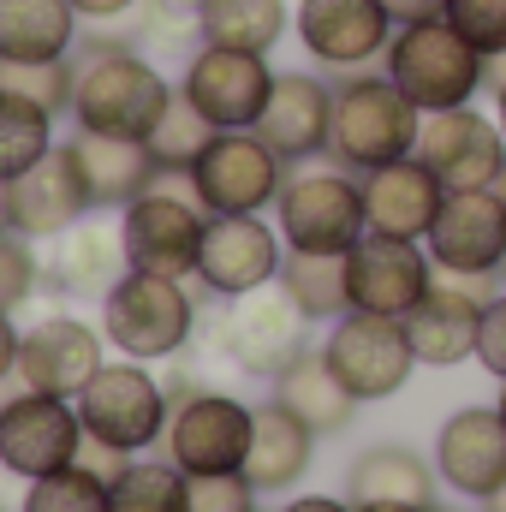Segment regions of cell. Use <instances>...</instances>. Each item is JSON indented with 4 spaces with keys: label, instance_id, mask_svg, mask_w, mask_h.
Returning <instances> with one entry per match:
<instances>
[{
    "label": "cell",
    "instance_id": "32",
    "mask_svg": "<svg viewBox=\"0 0 506 512\" xmlns=\"http://www.w3.org/2000/svg\"><path fill=\"white\" fill-rule=\"evenodd\" d=\"M304 322H340L352 310V280H346V256H316V251H286L280 280H274Z\"/></svg>",
    "mask_w": 506,
    "mask_h": 512
},
{
    "label": "cell",
    "instance_id": "34",
    "mask_svg": "<svg viewBox=\"0 0 506 512\" xmlns=\"http://www.w3.org/2000/svg\"><path fill=\"white\" fill-rule=\"evenodd\" d=\"M108 495L114 512H191V477L173 459H126Z\"/></svg>",
    "mask_w": 506,
    "mask_h": 512
},
{
    "label": "cell",
    "instance_id": "24",
    "mask_svg": "<svg viewBox=\"0 0 506 512\" xmlns=\"http://www.w3.org/2000/svg\"><path fill=\"white\" fill-rule=\"evenodd\" d=\"M447 203V185L417 161H387L376 173H364V209H370V233H393V239H429L435 215Z\"/></svg>",
    "mask_w": 506,
    "mask_h": 512
},
{
    "label": "cell",
    "instance_id": "10",
    "mask_svg": "<svg viewBox=\"0 0 506 512\" xmlns=\"http://www.w3.org/2000/svg\"><path fill=\"white\" fill-rule=\"evenodd\" d=\"M274 78L280 72L268 66V54L197 42L191 60H185V72H179V96L215 131H256L268 96H274Z\"/></svg>",
    "mask_w": 506,
    "mask_h": 512
},
{
    "label": "cell",
    "instance_id": "14",
    "mask_svg": "<svg viewBox=\"0 0 506 512\" xmlns=\"http://www.w3.org/2000/svg\"><path fill=\"white\" fill-rule=\"evenodd\" d=\"M393 18L381 0H298L292 6V36L322 72H370L387 60Z\"/></svg>",
    "mask_w": 506,
    "mask_h": 512
},
{
    "label": "cell",
    "instance_id": "33",
    "mask_svg": "<svg viewBox=\"0 0 506 512\" xmlns=\"http://www.w3.org/2000/svg\"><path fill=\"white\" fill-rule=\"evenodd\" d=\"M54 126H60V114H48L42 102H30V96H18V90L0 84V179L30 173L60 143Z\"/></svg>",
    "mask_w": 506,
    "mask_h": 512
},
{
    "label": "cell",
    "instance_id": "21",
    "mask_svg": "<svg viewBox=\"0 0 506 512\" xmlns=\"http://www.w3.org/2000/svg\"><path fill=\"white\" fill-rule=\"evenodd\" d=\"M435 477L465 495L483 501L506 483V417L501 405H459L441 429H435Z\"/></svg>",
    "mask_w": 506,
    "mask_h": 512
},
{
    "label": "cell",
    "instance_id": "54",
    "mask_svg": "<svg viewBox=\"0 0 506 512\" xmlns=\"http://www.w3.org/2000/svg\"><path fill=\"white\" fill-rule=\"evenodd\" d=\"M501 280H506V262H501Z\"/></svg>",
    "mask_w": 506,
    "mask_h": 512
},
{
    "label": "cell",
    "instance_id": "13",
    "mask_svg": "<svg viewBox=\"0 0 506 512\" xmlns=\"http://www.w3.org/2000/svg\"><path fill=\"white\" fill-rule=\"evenodd\" d=\"M304 328H310V322L298 316V304H292L280 286H262L251 298H227V310H221V322H215V352H221L233 370L274 382V376L310 346Z\"/></svg>",
    "mask_w": 506,
    "mask_h": 512
},
{
    "label": "cell",
    "instance_id": "49",
    "mask_svg": "<svg viewBox=\"0 0 506 512\" xmlns=\"http://www.w3.org/2000/svg\"><path fill=\"white\" fill-rule=\"evenodd\" d=\"M0 227H12V209H6V179H0Z\"/></svg>",
    "mask_w": 506,
    "mask_h": 512
},
{
    "label": "cell",
    "instance_id": "52",
    "mask_svg": "<svg viewBox=\"0 0 506 512\" xmlns=\"http://www.w3.org/2000/svg\"><path fill=\"white\" fill-rule=\"evenodd\" d=\"M495 405H501V417H506V382H501V399H495Z\"/></svg>",
    "mask_w": 506,
    "mask_h": 512
},
{
    "label": "cell",
    "instance_id": "45",
    "mask_svg": "<svg viewBox=\"0 0 506 512\" xmlns=\"http://www.w3.org/2000/svg\"><path fill=\"white\" fill-rule=\"evenodd\" d=\"M280 512H358L352 501H334V495H298V501H286Z\"/></svg>",
    "mask_w": 506,
    "mask_h": 512
},
{
    "label": "cell",
    "instance_id": "23",
    "mask_svg": "<svg viewBox=\"0 0 506 512\" xmlns=\"http://www.w3.org/2000/svg\"><path fill=\"white\" fill-rule=\"evenodd\" d=\"M328 131H334V84L316 78V72H280L274 78V96L256 120V137L286 161H316L328 155Z\"/></svg>",
    "mask_w": 506,
    "mask_h": 512
},
{
    "label": "cell",
    "instance_id": "44",
    "mask_svg": "<svg viewBox=\"0 0 506 512\" xmlns=\"http://www.w3.org/2000/svg\"><path fill=\"white\" fill-rule=\"evenodd\" d=\"M18 328H12V310H0V382H12L18 376Z\"/></svg>",
    "mask_w": 506,
    "mask_h": 512
},
{
    "label": "cell",
    "instance_id": "22",
    "mask_svg": "<svg viewBox=\"0 0 506 512\" xmlns=\"http://www.w3.org/2000/svg\"><path fill=\"white\" fill-rule=\"evenodd\" d=\"M6 209H12V233H24V239H60V233H72L96 203H90V185H84L72 149L54 143L30 173L6 179Z\"/></svg>",
    "mask_w": 506,
    "mask_h": 512
},
{
    "label": "cell",
    "instance_id": "35",
    "mask_svg": "<svg viewBox=\"0 0 506 512\" xmlns=\"http://www.w3.org/2000/svg\"><path fill=\"white\" fill-rule=\"evenodd\" d=\"M24 512H114V495H108L102 471L66 465V471H54V477L24 489Z\"/></svg>",
    "mask_w": 506,
    "mask_h": 512
},
{
    "label": "cell",
    "instance_id": "50",
    "mask_svg": "<svg viewBox=\"0 0 506 512\" xmlns=\"http://www.w3.org/2000/svg\"><path fill=\"white\" fill-rule=\"evenodd\" d=\"M167 6H173L179 18H191V12H197V0H167Z\"/></svg>",
    "mask_w": 506,
    "mask_h": 512
},
{
    "label": "cell",
    "instance_id": "25",
    "mask_svg": "<svg viewBox=\"0 0 506 512\" xmlns=\"http://www.w3.org/2000/svg\"><path fill=\"white\" fill-rule=\"evenodd\" d=\"M66 149H72V161H78V173H84L96 209H126L131 197H143V191L161 179L149 143H137V137H102V131L72 126Z\"/></svg>",
    "mask_w": 506,
    "mask_h": 512
},
{
    "label": "cell",
    "instance_id": "27",
    "mask_svg": "<svg viewBox=\"0 0 506 512\" xmlns=\"http://www.w3.org/2000/svg\"><path fill=\"white\" fill-rule=\"evenodd\" d=\"M126 239H120V221H78L72 233H60V251H54V286L66 298H90L102 304L120 280H126Z\"/></svg>",
    "mask_w": 506,
    "mask_h": 512
},
{
    "label": "cell",
    "instance_id": "46",
    "mask_svg": "<svg viewBox=\"0 0 506 512\" xmlns=\"http://www.w3.org/2000/svg\"><path fill=\"white\" fill-rule=\"evenodd\" d=\"M358 512H429V507H411V501H364Z\"/></svg>",
    "mask_w": 506,
    "mask_h": 512
},
{
    "label": "cell",
    "instance_id": "11",
    "mask_svg": "<svg viewBox=\"0 0 506 512\" xmlns=\"http://www.w3.org/2000/svg\"><path fill=\"white\" fill-rule=\"evenodd\" d=\"M185 179L209 215H262L286 185V161L256 131H215Z\"/></svg>",
    "mask_w": 506,
    "mask_h": 512
},
{
    "label": "cell",
    "instance_id": "53",
    "mask_svg": "<svg viewBox=\"0 0 506 512\" xmlns=\"http://www.w3.org/2000/svg\"><path fill=\"white\" fill-rule=\"evenodd\" d=\"M429 512H459V507H429Z\"/></svg>",
    "mask_w": 506,
    "mask_h": 512
},
{
    "label": "cell",
    "instance_id": "5",
    "mask_svg": "<svg viewBox=\"0 0 506 512\" xmlns=\"http://www.w3.org/2000/svg\"><path fill=\"white\" fill-rule=\"evenodd\" d=\"M274 227H280L286 251L346 256L370 233L364 179H352L346 167H298V173H286V185L274 197Z\"/></svg>",
    "mask_w": 506,
    "mask_h": 512
},
{
    "label": "cell",
    "instance_id": "41",
    "mask_svg": "<svg viewBox=\"0 0 506 512\" xmlns=\"http://www.w3.org/2000/svg\"><path fill=\"white\" fill-rule=\"evenodd\" d=\"M477 364L506 382V292H495L489 304H483V328H477Z\"/></svg>",
    "mask_w": 506,
    "mask_h": 512
},
{
    "label": "cell",
    "instance_id": "28",
    "mask_svg": "<svg viewBox=\"0 0 506 512\" xmlns=\"http://www.w3.org/2000/svg\"><path fill=\"white\" fill-rule=\"evenodd\" d=\"M316 441H322V435H316L304 417H292L280 399L256 405V435H251V459H245L251 489L256 495H286V489L310 471Z\"/></svg>",
    "mask_w": 506,
    "mask_h": 512
},
{
    "label": "cell",
    "instance_id": "36",
    "mask_svg": "<svg viewBox=\"0 0 506 512\" xmlns=\"http://www.w3.org/2000/svg\"><path fill=\"white\" fill-rule=\"evenodd\" d=\"M209 137H215V126L185 96H173V108L161 114V126L149 131V155H155L161 173H191V161L209 149Z\"/></svg>",
    "mask_w": 506,
    "mask_h": 512
},
{
    "label": "cell",
    "instance_id": "20",
    "mask_svg": "<svg viewBox=\"0 0 506 512\" xmlns=\"http://www.w3.org/2000/svg\"><path fill=\"white\" fill-rule=\"evenodd\" d=\"M102 364H108V334L102 328H90L84 316H42L18 340V376L12 382L78 399Z\"/></svg>",
    "mask_w": 506,
    "mask_h": 512
},
{
    "label": "cell",
    "instance_id": "26",
    "mask_svg": "<svg viewBox=\"0 0 506 512\" xmlns=\"http://www.w3.org/2000/svg\"><path fill=\"white\" fill-rule=\"evenodd\" d=\"M78 6L72 0H0V60L6 66H48L72 60L78 48Z\"/></svg>",
    "mask_w": 506,
    "mask_h": 512
},
{
    "label": "cell",
    "instance_id": "12",
    "mask_svg": "<svg viewBox=\"0 0 506 512\" xmlns=\"http://www.w3.org/2000/svg\"><path fill=\"white\" fill-rule=\"evenodd\" d=\"M322 358L334 364V376L346 382V393L358 405L393 399L399 387L411 382V370H417V352H411L405 322L399 316H370V310H346L340 322H328Z\"/></svg>",
    "mask_w": 506,
    "mask_h": 512
},
{
    "label": "cell",
    "instance_id": "30",
    "mask_svg": "<svg viewBox=\"0 0 506 512\" xmlns=\"http://www.w3.org/2000/svg\"><path fill=\"white\" fill-rule=\"evenodd\" d=\"M346 501H411V507H435V465L399 441H376L352 459L346 471Z\"/></svg>",
    "mask_w": 506,
    "mask_h": 512
},
{
    "label": "cell",
    "instance_id": "1",
    "mask_svg": "<svg viewBox=\"0 0 506 512\" xmlns=\"http://www.w3.org/2000/svg\"><path fill=\"white\" fill-rule=\"evenodd\" d=\"M72 66H78V84H72V126L78 131L149 143V131L161 126V114L179 96V84L131 42L126 30L120 36L84 30L78 48H72Z\"/></svg>",
    "mask_w": 506,
    "mask_h": 512
},
{
    "label": "cell",
    "instance_id": "31",
    "mask_svg": "<svg viewBox=\"0 0 506 512\" xmlns=\"http://www.w3.org/2000/svg\"><path fill=\"white\" fill-rule=\"evenodd\" d=\"M191 30H197V42H215V48L268 54L292 30V6L286 0H197Z\"/></svg>",
    "mask_w": 506,
    "mask_h": 512
},
{
    "label": "cell",
    "instance_id": "48",
    "mask_svg": "<svg viewBox=\"0 0 506 512\" xmlns=\"http://www.w3.org/2000/svg\"><path fill=\"white\" fill-rule=\"evenodd\" d=\"M483 512H506V483L495 489V495H483Z\"/></svg>",
    "mask_w": 506,
    "mask_h": 512
},
{
    "label": "cell",
    "instance_id": "19",
    "mask_svg": "<svg viewBox=\"0 0 506 512\" xmlns=\"http://www.w3.org/2000/svg\"><path fill=\"white\" fill-rule=\"evenodd\" d=\"M495 298V280H453L435 274L429 298L405 316L411 352L423 370H459L477 358V328H483V304Z\"/></svg>",
    "mask_w": 506,
    "mask_h": 512
},
{
    "label": "cell",
    "instance_id": "7",
    "mask_svg": "<svg viewBox=\"0 0 506 512\" xmlns=\"http://www.w3.org/2000/svg\"><path fill=\"white\" fill-rule=\"evenodd\" d=\"M78 417H84V435L137 459L143 447H155L167 435V417H173V399L167 382L149 376V364L120 358V364H102L90 387L78 393Z\"/></svg>",
    "mask_w": 506,
    "mask_h": 512
},
{
    "label": "cell",
    "instance_id": "42",
    "mask_svg": "<svg viewBox=\"0 0 506 512\" xmlns=\"http://www.w3.org/2000/svg\"><path fill=\"white\" fill-rule=\"evenodd\" d=\"M72 6H78L84 24H126L143 0H72Z\"/></svg>",
    "mask_w": 506,
    "mask_h": 512
},
{
    "label": "cell",
    "instance_id": "8",
    "mask_svg": "<svg viewBox=\"0 0 506 512\" xmlns=\"http://www.w3.org/2000/svg\"><path fill=\"white\" fill-rule=\"evenodd\" d=\"M84 417H78V399H60V393H36V387H18L0 399V471L24 477V483H42L66 465H78L84 453Z\"/></svg>",
    "mask_w": 506,
    "mask_h": 512
},
{
    "label": "cell",
    "instance_id": "18",
    "mask_svg": "<svg viewBox=\"0 0 506 512\" xmlns=\"http://www.w3.org/2000/svg\"><path fill=\"white\" fill-rule=\"evenodd\" d=\"M346 280H352V310L370 316H411L429 286H435V262L423 251V239H393V233H364L346 251Z\"/></svg>",
    "mask_w": 506,
    "mask_h": 512
},
{
    "label": "cell",
    "instance_id": "2",
    "mask_svg": "<svg viewBox=\"0 0 506 512\" xmlns=\"http://www.w3.org/2000/svg\"><path fill=\"white\" fill-rule=\"evenodd\" d=\"M423 114L405 102V90L387 72H346L334 84V131H328V161L346 173H376L387 161L417 155Z\"/></svg>",
    "mask_w": 506,
    "mask_h": 512
},
{
    "label": "cell",
    "instance_id": "29",
    "mask_svg": "<svg viewBox=\"0 0 506 512\" xmlns=\"http://www.w3.org/2000/svg\"><path fill=\"white\" fill-rule=\"evenodd\" d=\"M268 387H274V399H280L292 417H304L316 435H340V429L352 423V411H358V399H352L346 382L334 376V364L322 358V346H304Z\"/></svg>",
    "mask_w": 506,
    "mask_h": 512
},
{
    "label": "cell",
    "instance_id": "38",
    "mask_svg": "<svg viewBox=\"0 0 506 512\" xmlns=\"http://www.w3.org/2000/svg\"><path fill=\"white\" fill-rule=\"evenodd\" d=\"M447 24L483 60H501L506 54V0H447Z\"/></svg>",
    "mask_w": 506,
    "mask_h": 512
},
{
    "label": "cell",
    "instance_id": "16",
    "mask_svg": "<svg viewBox=\"0 0 506 512\" xmlns=\"http://www.w3.org/2000/svg\"><path fill=\"white\" fill-rule=\"evenodd\" d=\"M280 262H286V239L262 215H209L197 286L209 298H251L280 280Z\"/></svg>",
    "mask_w": 506,
    "mask_h": 512
},
{
    "label": "cell",
    "instance_id": "43",
    "mask_svg": "<svg viewBox=\"0 0 506 512\" xmlns=\"http://www.w3.org/2000/svg\"><path fill=\"white\" fill-rule=\"evenodd\" d=\"M393 24H423V18H447V0H381Z\"/></svg>",
    "mask_w": 506,
    "mask_h": 512
},
{
    "label": "cell",
    "instance_id": "9",
    "mask_svg": "<svg viewBox=\"0 0 506 512\" xmlns=\"http://www.w3.org/2000/svg\"><path fill=\"white\" fill-rule=\"evenodd\" d=\"M251 435H256V405L221 393V387H197L191 399L173 405L161 447L185 477H227V471H245Z\"/></svg>",
    "mask_w": 506,
    "mask_h": 512
},
{
    "label": "cell",
    "instance_id": "39",
    "mask_svg": "<svg viewBox=\"0 0 506 512\" xmlns=\"http://www.w3.org/2000/svg\"><path fill=\"white\" fill-rule=\"evenodd\" d=\"M30 245H36V239H24V233L0 227V310L30 304V292L42 286V262H36Z\"/></svg>",
    "mask_w": 506,
    "mask_h": 512
},
{
    "label": "cell",
    "instance_id": "40",
    "mask_svg": "<svg viewBox=\"0 0 506 512\" xmlns=\"http://www.w3.org/2000/svg\"><path fill=\"white\" fill-rule=\"evenodd\" d=\"M191 512H256V489L245 471L227 477H191Z\"/></svg>",
    "mask_w": 506,
    "mask_h": 512
},
{
    "label": "cell",
    "instance_id": "17",
    "mask_svg": "<svg viewBox=\"0 0 506 512\" xmlns=\"http://www.w3.org/2000/svg\"><path fill=\"white\" fill-rule=\"evenodd\" d=\"M417 161L447 191H495V179L506 167V131L477 102L471 108H447V114H423Z\"/></svg>",
    "mask_w": 506,
    "mask_h": 512
},
{
    "label": "cell",
    "instance_id": "47",
    "mask_svg": "<svg viewBox=\"0 0 506 512\" xmlns=\"http://www.w3.org/2000/svg\"><path fill=\"white\" fill-rule=\"evenodd\" d=\"M489 96H495V126L506 131V84H495V90H489Z\"/></svg>",
    "mask_w": 506,
    "mask_h": 512
},
{
    "label": "cell",
    "instance_id": "37",
    "mask_svg": "<svg viewBox=\"0 0 506 512\" xmlns=\"http://www.w3.org/2000/svg\"><path fill=\"white\" fill-rule=\"evenodd\" d=\"M0 84L42 102L48 114H72V84H78V66L72 60H48V66H6L0 60Z\"/></svg>",
    "mask_w": 506,
    "mask_h": 512
},
{
    "label": "cell",
    "instance_id": "6",
    "mask_svg": "<svg viewBox=\"0 0 506 512\" xmlns=\"http://www.w3.org/2000/svg\"><path fill=\"white\" fill-rule=\"evenodd\" d=\"M203 227H209V209L191 197V179H185V173H161L143 197H131L126 209H120L126 262L131 268H143V274L197 280Z\"/></svg>",
    "mask_w": 506,
    "mask_h": 512
},
{
    "label": "cell",
    "instance_id": "15",
    "mask_svg": "<svg viewBox=\"0 0 506 512\" xmlns=\"http://www.w3.org/2000/svg\"><path fill=\"white\" fill-rule=\"evenodd\" d=\"M423 251L435 274L453 280H501L506 262V203L501 191H447Z\"/></svg>",
    "mask_w": 506,
    "mask_h": 512
},
{
    "label": "cell",
    "instance_id": "4",
    "mask_svg": "<svg viewBox=\"0 0 506 512\" xmlns=\"http://www.w3.org/2000/svg\"><path fill=\"white\" fill-rule=\"evenodd\" d=\"M102 334L120 358H137V364L179 358L197 334V298L173 274L126 268V280L102 298Z\"/></svg>",
    "mask_w": 506,
    "mask_h": 512
},
{
    "label": "cell",
    "instance_id": "3",
    "mask_svg": "<svg viewBox=\"0 0 506 512\" xmlns=\"http://www.w3.org/2000/svg\"><path fill=\"white\" fill-rule=\"evenodd\" d=\"M381 72L405 90V102L417 114H447V108H471L489 90V60L447 24V18H423V24H399L387 42Z\"/></svg>",
    "mask_w": 506,
    "mask_h": 512
},
{
    "label": "cell",
    "instance_id": "51",
    "mask_svg": "<svg viewBox=\"0 0 506 512\" xmlns=\"http://www.w3.org/2000/svg\"><path fill=\"white\" fill-rule=\"evenodd\" d=\"M495 191H501V203H506V167H501V179H495Z\"/></svg>",
    "mask_w": 506,
    "mask_h": 512
}]
</instances>
